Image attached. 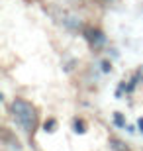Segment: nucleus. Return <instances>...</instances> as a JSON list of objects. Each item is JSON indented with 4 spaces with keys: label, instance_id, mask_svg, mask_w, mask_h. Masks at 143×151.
<instances>
[{
    "label": "nucleus",
    "instance_id": "obj_7",
    "mask_svg": "<svg viewBox=\"0 0 143 151\" xmlns=\"http://www.w3.org/2000/svg\"><path fill=\"white\" fill-rule=\"evenodd\" d=\"M100 67H102L104 73H110V71H112V63L110 61H102V63H100Z\"/></svg>",
    "mask_w": 143,
    "mask_h": 151
},
{
    "label": "nucleus",
    "instance_id": "obj_6",
    "mask_svg": "<svg viewBox=\"0 0 143 151\" xmlns=\"http://www.w3.org/2000/svg\"><path fill=\"white\" fill-rule=\"evenodd\" d=\"M43 128H45V132H49V134H51V132H55V128H57V122L53 120V118H51V120H47V122L43 124Z\"/></svg>",
    "mask_w": 143,
    "mask_h": 151
},
{
    "label": "nucleus",
    "instance_id": "obj_8",
    "mask_svg": "<svg viewBox=\"0 0 143 151\" xmlns=\"http://www.w3.org/2000/svg\"><path fill=\"white\" fill-rule=\"evenodd\" d=\"M137 126H139V129L143 132V118H139V122H137Z\"/></svg>",
    "mask_w": 143,
    "mask_h": 151
},
{
    "label": "nucleus",
    "instance_id": "obj_5",
    "mask_svg": "<svg viewBox=\"0 0 143 151\" xmlns=\"http://www.w3.org/2000/svg\"><path fill=\"white\" fill-rule=\"evenodd\" d=\"M73 126H75V132H77V134H84V132H86V126H84L83 120H75Z\"/></svg>",
    "mask_w": 143,
    "mask_h": 151
},
{
    "label": "nucleus",
    "instance_id": "obj_2",
    "mask_svg": "<svg viewBox=\"0 0 143 151\" xmlns=\"http://www.w3.org/2000/svg\"><path fill=\"white\" fill-rule=\"evenodd\" d=\"M84 37L88 39V43L92 45V47H100V45L106 41L104 34H102L100 29H94V28H86L84 29Z\"/></svg>",
    "mask_w": 143,
    "mask_h": 151
},
{
    "label": "nucleus",
    "instance_id": "obj_1",
    "mask_svg": "<svg viewBox=\"0 0 143 151\" xmlns=\"http://www.w3.org/2000/svg\"><path fill=\"white\" fill-rule=\"evenodd\" d=\"M12 116L16 120L26 134H33V129L37 126V112L35 108L24 98H16L12 102Z\"/></svg>",
    "mask_w": 143,
    "mask_h": 151
},
{
    "label": "nucleus",
    "instance_id": "obj_3",
    "mask_svg": "<svg viewBox=\"0 0 143 151\" xmlns=\"http://www.w3.org/2000/svg\"><path fill=\"white\" fill-rule=\"evenodd\" d=\"M110 147H112V151H129L120 139H116V137H112V139H110Z\"/></svg>",
    "mask_w": 143,
    "mask_h": 151
},
{
    "label": "nucleus",
    "instance_id": "obj_4",
    "mask_svg": "<svg viewBox=\"0 0 143 151\" xmlns=\"http://www.w3.org/2000/svg\"><path fill=\"white\" fill-rule=\"evenodd\" d=\"M114 124L118 126V128H126V118H124V114L116 112L114 114Z\"/></svg>",
    "mask_w": 143,
    "mask_h": 151
}]
</instances>
